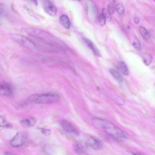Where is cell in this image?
I'll return each instance as SVG.
<instances>
[{"label":"cell","instance_id":"obj_21","mask_svg":"<svg viewBox=\"0 0 155 155\" xmlns=\"http://www.w3.org/2000/svg\"><path fill=\"white\" fill-rule=\"evenodd\" d=\"M106 19V16L103 13L100 15L98 18V22L100 25L103 26L105 24Z\"/></svg>","mask_w":155,"mask_h":155},{"label":"cell","instance_id":"obj_5","mask_svg":"<svg viewBox=\"0 0 155 155\" xmlns=\"http://www.w3.org/2000/svg\"><path fill=\"white\" fill-rule=\"evenodd\" d=\"M28 136L27 134L23 132L17 133L10 142L11 145L15 148L21 147L26 142Z\"/></svg>","mask_w":155,"mask_h":155},{"label":"cell","instance_id":"obj_15","mask_svg":"<svg viewBox=\"0 0 155 155\" xmlns=\"http://www.w3.org/2000/svg\"><path fill=\"white\" fill-rule=\"evenodd\" d=\"M143 58L144 62L146 65H149L152 61V57L150 54L146 53L143 54Z\"/></svg>","mask_w":155,"mask_h":155},{"label":"cell","instance_id":"obj_6","mask_svg":"<svg viewBox=\"0 0 155 155\" xmlns=\"http://www.w3.org/2000/svg\"><path fill=\"white\" fill-rule=\"evenodd\" d=\"M61 125L64 131L67 133L76 135L79 134V131L76 126L67 120L62 121Z\"/></svg>","mask_w":155,"mask_h":155},{"label":"cell","instance_id":"obj_8","mask_svg":"<svg viewBox=\"0 0 155 155\" xmlns=\"http://www.w3.org/2000/svg\"><path fill=\"white\" fill-rule=\"evenodd\" d=\"M87 144L95 150H99L102 147V143L99 140L93 137H90L86 141Z\"/></svg>","mask_w":155,"mask_h":155},{"label":"cell","instance_id":"obj_16","mask_svg":"<svg viewBox=\"0 0 155 155\" xmlns=\"http://www.w3.org/2000/svg\"><path fill=\"white\" fill-rule=\"evenodd\" d=\"M73 148L75 151L78 153H81L84 151V148L80 143L76 142L73 145Z\"/></svg>","mask_w":155,"mask_h":155},{"label":"cell","instance_id":"obj_27","mask_svg":"<svg viewBox=\"0 0 155 155\" xmlns=\"http://www.w3.org/2000/svg\"><path fill=\"white\" fill-rule=\"evenodd\" d=\"M32 2H33L34 4L36 6H37L38 5V3L37 1H32Z\"/></svg>","mask_w":155,"mask_h":155},{"label":"cell","instance_id":"obj_2","mask_svg":"<svg viewBox=\"0 0 155 155\" xmlns=\"http://www.w3.org/2000/svg\"><path fill=\"white\" fill-rule=\"evenodd\" d=\"M28 100L31 103L38 104H50L59 101L60 96L56 93H49L41 94H33Z\"/></svg>","mask_w":155,"mask_h":155},{"label":"cell","instance_id":"obj_18","mask_svg":"<svg viewBox=\"0 0 155 155\" xmlns=\"http://www.w3.org/2000/svg\"><path fill=\"white\" fill-rule=\"evenodd\" d=\"M0 126L1 127L10 128L12 127V125L8 123L1 116L0 117Z\"/></svg>","mask_w":155,"mask_h":155},{"label":"cell","instance_id":"obj_26","mask_svg":"<svg viewBox=\"0 0 155 155\" xmlns=\"http://www.w3.org/2000/svg\"><path fill=\"white\" fill-rule=\"evenodd\" d=\"M3 154L4 155H15L11 153L6 151L4 152Z\"/></svg>","mask_w":155,"mask_h":155},{"label":"cell","instance_id":"obj_20","mask_svg":"<svg viewBox=\"0 0 155 155\" xmlns=\"http://www.w3.org/2000/svg\"><path fill=\"white\" fill-rule=\"evenodd\" d=\"M115 9L118 13L122 15L125 12V8L123 5L121 3H118L115 6Z\"/></svg>","mask_w":155,"mask_h":155},{"label":"cell","instance_id":"obj_10","mask_svg":"<svg viewBox=\"0 0 155 155\" xmlns=\"http://www.w3.org/2000/svg\"><path fill=\"white\" fill-rule=\"evenodd\" d=\"M84 40L88 47L92 50L97 57H101V54L96 45L90 40L86 38H84Z\"/></svg>","mask_w":155,"mask_h":155},{"label":"cell","instance_id":"obj_7","mask_svg":"<svg viewBox=\"0 0 155 155\" xmlns=\"http://www.w3.org/2000/svg\"><path fill=\"white\" fill-rule=\"evenodd\" d=\"M43 8L45 13L52 16H55L57 13V9L54 4L51 1H46L43 3Z\"/></svg>","mask_w":155,"mask_h":155},{"label":"cell","instance_id":"obj_11","mask_svg":"<svg viewBox=\"0 0 155 155\" xmlns=\"http://www.w3.org/2000/svg\"><path fill=\"white\" fill-rule=\"evenodd\" d=\"M21 124L22 127L25 128L34 126L36 123V120L33 117H30L21 121Z\"/></svg>","mask_w":155,"mask_h":155},{"label":"cell","instance_id":"obj_4","mask_svg":"<svg viewBox=\"0 0 155 155\" xmlns=\"http://www.w3.org/2000/svg\"><path fill=\"white\" fill-rule=\"evenodd\" d=\"M22 29L25 32L41 39L49 41L51 40L52 38L50 34L41 30L33 28H24Z\"/></svg>","mask_w":155,"mask_h":155},{"label":"cell","instance_id":"obj_25","mask_svg":"<svg viewBox=\"0 0 155 155\" xmlns=\"http://www.w3.org/2000/svg\"><path fill=\"white\" fill-rule=\"evenodd\" d=\"M134 21L136 24H138L140 21L139 18L138 17H135L134 18Z\"/></svg>","mask_w":155,"mask_h":155},{"label":"cell","instance_id":"obj_17","mask_svg":"<svg viewBox=\"0 0 155 155\" xmlns=\"http://www.w3.org/2000/svg\"><path fill=\"white\" fill-rule=\"evenodd\" d=\"M132 44L133 47L136 50H141V44L137 38L134 37Z\"/></svg>","mask_w":155,"mask_h":155},{"label":"cell","instance_id":"obj_3","mask_svg":"<svg viewBox=\"0 0 155 155\" xmlns=\"http://www.w3.org/2000/svg\"><path fill=\"white\" fill-rule=\"evenodd\" d=\"M11 37L13 40L28 49H34L35 45L30 40L21 35L14 34L11 35Z\"/></svg>","mask_w":155,"mask_h":155},{"label":"cell","instance_id":"obj_14","mask_svg":"<svg viewBox=\"0 0 155 155\" xmlns=\"http://www.w3.org/2000/svg\"><path fill=\"white\" fill-rule=\"evenodd\" d=\"M119 67L120 71L125 76H127L129 75V69L125 62H120L119 63Z\"/></svg>","mask_w":155,"mask_h":155},{"label":"cell","instance_id":"obj_13","mask_svg":"<svg viewBox=\"0 0 155 155\" xmlns=\"http://www.w3.org/2000/svg\"><path fill=\"white\" fill-rule=\"evenodd\" d=\"M110 72L112 76L118 82L121 83L123 79L119 72L114 69H111Z\"/></svg>","mask_w":155,"mask_h":155},{"label":"cell","instance_id":"obj_1","mask_svg":"<svg viewBox=\"0 0 155 155\" xmlns=\"http://www.w3.org/2000/svg\"><path fill=\"white\" fill-rule=\"evenodd\" d=\"M91 122L96 128L104 132L113 137L120 139L126 138L123 132L110 121L96 118H93Z\"/></svg>","mask_w":155,"mask_h":155},{"label":"cell","instance_id":"obj_22","mask_svg":"<svg viewBox=\"0 0 155 155\" xmlns=\"http://www.w3.org/2000/svg\"><path fill=\"white\" fill-rule=\"evenodd\" d=\"M115 9V7L113 3H111L108 5V12L110 16L113 14Z\"/></svg>","mask_w":155,"mask_h":155},{"label":"cell","instance_id":"obj_23","mask_svg":"<svg viewBox=\"0 0 155 155\" xmlns=\"http://www.w3.org/2000/svg\"><path fill=\"white\" fill-rule=\"evenodd\" d=\"M39 130L40 131L42 134L46 136H49L51 132V130L49 129L39 128Z\"/></svg>","mask_w":155,"mask_h":155},{"label":"cell","instance_id":"obj_24","mask_svg":"<svg viewBox=\"0 0 155 155\" xmlns=\"http://www.w3.org/2000/svg\"><path fill=\"white\" fill-rule=\"evenodd\" d=\"M123 155H140L139 154L131 152H127Z\"/></svg>","mask_w":155,"mask_h":155},{"label":"cell","instance_id":"obj_9","mask_svg":"<svg viewBox=\"0 0 155 155\" xmlns=\"http://www.w3.org/2000/svg\"><path fill=\"white\" fill-rule=\"evenodd\" d=\"M0 94L4 96L11 97L13 96L14 93L11 86L7 85H2L0 87Z\"/></svg>","mask_w":155,"mask_h":155},{"label":"cell","instance_id":"obj_12","mask_svg":"<svg viewBox=\"0 0 155 155\" xmlns=\"http://www.w3.org/2000/svg\"><path fill=\"white\" fill-rule=\"evenodd\" d=\"M61 25L66 29H69L70 27V22L68 17L66 15H61L59 19Z\"/></svg>","mask_w":155,"mask_h":155},{"label":"cell","instance_id":"obj_19","mask_svg":"<svg viewBox=\"0 0 155 155\" xmlns=\"http://www.w3.org/2000/svg\"><path fill=\"white\" fill-rule=\"evenodd\" d=\"M139 30L141 34L145 39H149L150 36L146 29L142 26H140Z\"/></svg>","mask_w":155,"mask_h":155}]
</instances>
